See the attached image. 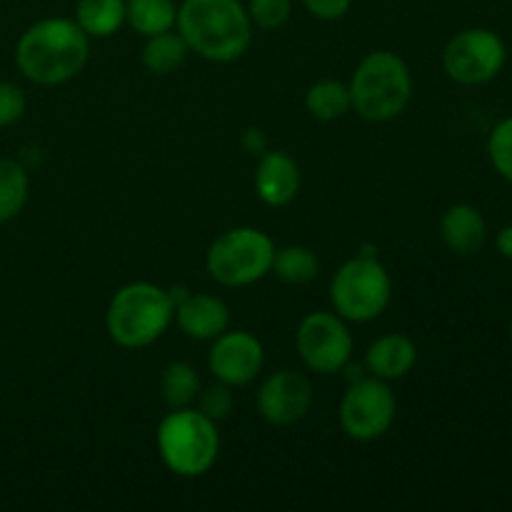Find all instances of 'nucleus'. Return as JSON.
I'll use <instances>...</instances> for the list:
<instances>
[{"instance_id": "obj_1", "label": "nucleus", "mask_w": 512, "mask_h": 512, "mask_svg": "<svg viewBox=\"0 0 512 512\" xmlns=\"http://www.w3.org/2000/svg\"><path fill=\"white\" fill-rule=\"evenodd\" d=\"M90 55V38L75 18H43L20 33L15 65L35 85H63L83 73Z\"/></svg>"}, {"instance_id": "obj_2", "label": "nucleus", "mask_w": 512, "mask_h": 512, "mask_svg": "<svg viewBox=\"0 0 512 512\" xmlns=\"http://www.w3.org/2000/svg\"><path fill=\"white\" fill-rule=\"evenodd\" d=\"M175 28L190 53L210 63L243 58L253 40V20L240 0H183Z\"/></svg>"}, {"instance_id": "obj_3", "label": "nucleus", "mask_w": 512, "mask_h": 512, "mask_svg": "<svg viewBox=\"0 0 512 512\" xmlns=\"http://www.w3.org/2000/svg\"><path fill=\"white\" fill-rule=\"evenodd\" d=\"M175 318L170 290L155 283H128L110 298L105 310V330L110 340L125 350L148 348L163 338Z\"/></svg>"}, {"instance_id": "obj_4", "label": "nucleus", "mask_w": 512, "mask_h": 512, "mask_svg": "<svg viewBox=\"0 0 512 512\" xmlns=\"http://www.w3.org/2000/svg\"><path fill=\"white\" fill-rule=\"evenodd\" d=\"M350 103L360 118L388 123L405 113L413 98V73L393 50H373L353 70Z\"/></svg>"}, {"instance_id": "obj_5", "label": "nucleus", "mask_w": 512, "mask_h": 512, "mask_svg": "<svg viewBox=\"0 0 512 512\" xmlns=\"http://www.w3.org/2000/svg\"><path fill=\"white\" fill-rule=\"evenodd\" d=\"M155 445L170 473L178 478H203L218 463V423L195 408L170 410L160 420Z\"/></svg>"}, {"instance_id": "obj_6", "label": "nucleus", "mask_w": 512, "mask_h": 512, "mask_svg": "<svg viewBox=\"0 0 512 512\" xmlns=\"http://www.w3.org/2000/svg\"><path fill=\"white\" fill-rule=\"evenodd\" d=\"M275 243L263 230L240 225L220 233L205 255L208 275L225 288H245L270 275Z\"/></svg>"}, {"instance_id": "obj_7", "label": "nucleus", "mask_w": 512, "mask_h": 512, "mask_svg": "<svg viewBox=\"0 0 512 512\" xmlns=\"http://www.w3.org/2000/svg\"><path fill=\"white\" fill-rule=\"evenodd\" d=\"M393 298L388 268L375 255H358L338 268L330 280V303L348 323H370L380 318Z\"/></svg>"}, {"instance_id": "obj_8", "label": "nucleus", "mask_w": 512, "mask_h": 512, "mask_svg": "<svg viewBox=\"0 0 512 512\" xmlns=\"http://www.w3.org/2000/svg\"><path fill=\"white\" fill-rule=\"evenodd\" d=\"M398 400L390 385L375 375H360L345 390L340 403V425L358 443L380 440L395 423Z\"/></svg>"}, {"instance_id": "obj_9", "label": "nucleus", "mask_w": 512, "mask_h": 512, "mask_svg": "<svg viewBox=\"0 0 512 512\" xmlns=\"http://www.w3.org/2000/svg\"><path fill=\"white\" fill-rule=\"evenodd\" d=\"M508 50L503 38L488 28H468L455 33L443 50V68L460 85H485L498 78Z\"/></svg>"}, {"instance_id": "obj_10", "label": "nucleus", "mask_w": 512, "mask_h": 512, "mask_svg": "<svg viewBox=\"0 0 512 512\" xmlns=\"http://www.w3.org/2000/svg\"><path fill=\"white\" fill-rule=\"evenodd\" d=\"M295 348L308 370L318 375L340 373L353 355V333L338 313H308L295 333Z\"/></svg>"}, {"instance_id": "obj_11", "label": "nucleus", "mask_w": 512, "mask_h": 512, "mask_svg": "<svg viewBox=\"0 0 512 512\" xmlns=\"http://www.w3.org/2000/svg\"><path fill=\"white\" fill-rule=\"evenodd\" d=\"M313 400L315 393L308 375L285 368L263 380L255 405H258V413L265 423L285 428V425L303 420L313 408Z\"/></svg>"}, {"instance_id": "obj_12", "label": "nucleus", "mask_w": 512, "mask_h": 512, "mask_svg": "<svg viewBox=\"0 0 512 512\" xmlns=\"http://www.w3.org/2000/svg\"><path fill=\"white\" fill-rule=\"evenodd\" d=\"M265 365V348L248 330H225L213 340L208 353V370L215 380L243 388L253 383Z\"/></svg>"}, {"instance_id": "obj_13", "label": "nucleus", "mask_w": 512, "mask_h": 512, "mask_svg": "<svg viewBox=\"0 0 512 512\" xmlns=\"http://www.w3.org/2000/svg\"><path fill=\"white\" fill-rule=\"evenodd\" d=\"M255 193L270 208H285L300 193V165L283 150H268L260 155L255 168Z\"/></svg>"}, {"instance_id": "obj_14", "label": "nucleus", "mask_w": 512, "mask_h": 512, "mask_svg": "<svg viewBox=\"0 0 512 512\" xmlns=\"http://www.w3.org/2000/svg\"><path fill=\"white\" fill-rule=\"evenodd\" d=\"M173 320L190 340H215L230 328V308L218 295L193 293L175 305Z\"/></svg>"}, {"instance_id": "obj_15", "label": "nucleus", "mask_w": 512, "mask_h": 512, "mask_svg": "<svg viewBox=\"0 0 512 512\" xmlns=\"http://www.w3.org/2000/svg\"><path fill=\"white\" fill-rule=\"evenodd\" d=\"M440 238L455 255H475L488 240V223L475 205L455 203L440 218Z\"/></svg>"}, {"instance_id": "obj_16", "label": "nucleus", "mask_w": 512, "mask_h": 512, "mask_svg": "<svg viewBox=\"0 0 512 512\" xmlns=\"http://www.w3.org/2000/svg\"><path fill=\"white\" fill-rule=\"evenodd\" d=\"M418 365V345L403 333H388L375 340L365 353L368 375L385 380H400Z\"/></svg>"}, {"instance_id": "obj_17", "label": "nucleus", "mask_w": 512, "mask_h": 512, "mask_svg": "<svg viewBox=\"0 0 512 512\" xmlns=\"http://www.w3.org/2000/svg\"><path fill=\"white\" fill-rule=\"evenodd\" d=\"M188 55L190 48L183 40V35L178 30H165V33L145 38L140 60H143V68L150 75H170L183 68Z\"/></svg>"}, {"instance_id": "obj_18", "label": "nucleus", "mask_w": 512, "mask_h": 512, "mask_svg": "<svg viewBox=\"0 0 512 512\" xmlns=\"http://www.w3.org/2000/svg\"><path fill=\"white\" fill-rule=\"evenodd\" d=\"M75 23L88 38H110L125 25V0H78Z\"/></svg>"}, {"instance_id": "obj_19", "label": "nucleus", "mask_w": 512, "mask_h": 512, "mask_svg": "<svg viewBox=\"0 0 512 512\" xmlns=\"http://www.w3.org/2000/svg\"><path fill=\"white\" fill-rule=\"evenodd\" d=\"M125 23L143 38L173 30L178 23L175 0H125Z\"/></svg>"}, {"instance_id": "obj_20", "label": "nucleus", "mask_w": 512, "mask_h": 512, "mask_svg": "<svg viewBox=\"0 0 512 512\" xmlns=\"http://www.w3.org/2000/svg\"><path fill=\"white\" fill-rule=\"evenodd\" d=\"M305 108L320 123H333V120H340L345 113L353 110V103H350V88L340 80L325 78L318 80L308 88L305 93Z\"/></svg>"}, {"instance_id": "obj_21", "label": "nucleus", "mask_w": 512, "mask_h": 512, "mask_svg": "<svg viewBox=\"0 0 512 512\" xmlns=\"http://www.w3.org/2000/svg\"><path fill=\"white\" fill-rule=\"evenodd\" d=\"M158 390L160 400H163L170 410L190 408L200 395L198 370L190 363H183V360L165 365L163 375H160Z\"/></svg>"}, {"instance_id": "obj_22", "label": "nucleus", "mask_w": 512, "mask_h": 512, "mask_svg": "<svg viewBox=\"0 0 512 512\" xmlns=\"http://www.w3.org/2000/svg\"><path fill=\"white\" fill-rule=\"evenodd\" d=\"M270 273L285 285H308L318 278L320 260L305 245H285V248L275 250Z\"/></svg>"}, {"instance_id": "obj_23", "label": "nucleus", "mask_w": 512, "mask_h": 512, "mask_svg": "<svg viewBox=\"0 0 512 512\" xmlns=\"http://www.w3.org/2000/svg\"><path fill=\"white\" fill-rule=\"evenodd\" d=\"M28 195V170L15 158H0V223L18 218L28 203Z\"/></svg>"}, {"instance_id": "obj_24", "label": "nucleus", "mask_w": 512, "mask_h": 512, "mask_svg": "<svg viewBox=\"0 0 512 512\" xmlns=\"http://www.w3.org/2000/svg\"><path fill=\"white\" fill-rule=\"evenodd\" d=\"M488 155L500 178L512 183V115L493 128L488 138Z\"/></svg>"}, {"instance_id": "obj_25", "label": "nucleus", "mask_w": 512, "mask_h": 512, "mask_svg": "<svg viewBox=\"0 0 512 512\" xmlns=\"http://www.w3.org/2000/svg\"><path fill=\"white\" fill-rule=\"evenodd\" d=\"M245 10L253 20V28L278 30L293 15V0H248Z\"/></svg>"}, {"instance_id": "obj_26", "label": "nucleus", "mask_w": 512, "mask_h": 512, "mask_svg": "<svg viewBox=\"0 0 512 512\" xmlns=\"http://www.w3.org/2000/svg\"><path fill=\"white\" fill-rule=\"evenodd\" d=\"M233 408H235V398L230 385L215 380V383L208 385V388H200L198 410L208 415L210 420L220 423V420H225L230 413H233Z\"/></svg>"}, {"instance_id": "obj_27", "label": "nucleus", "mask_w": 512, "mask_h": 512, "mask_svg": "<svg viewBox=\"0 0 512 512\" xmlns=\"http://www.w3.org/2000/svg\"><path fill=\"white\" fill-rule=\"evenodd\" d=\"M25 108H28V100H25L23 90L15 83L0 80V128L18 123L25 115Z\"/></svg>"}, {"instance_id": "obj_28", "label": "nucleus", "mask_w": 512, "mask_h": 512, "mask_svg": "<svg viewBox=\"0 0 512 512\" xmlns=\"http://www.w3.org/2000/svg\"><path fill=\"white\" fill-rule=\"evenodd\" d=\"M305 10L323 23H335L345 18L353 8V0H303Z\"/></svg>"}, {"instance_id": "obj_29", "label": "nucleus", "mask_w": 512, "mask_h": 512, "mask_svg": "<svg viewBox=\"0 0 512 512\" xmlns=\"http://www.w3.org/2000/svg\"><path fill=\"white\" fill-rule=\"evenodd\" d=\"M495 245H498V253L503 255V258L512 260V225H505V228L500 230L498 238H495Z\"/></svg>"}, {"instance_id": "obj_30", "label": "nucleus", "mask_w": 512, "mask_h": 512, "mask_svg": "<svg viewBox=\"0 0 512 512\" xmlns=\"http://www.w3.org/2000/svg\"><path fill=\"white\" fill-rule=\"evenodd\" d=\"M510 343H512V325H510Z\"/></svg>"}]
</instances>
